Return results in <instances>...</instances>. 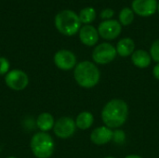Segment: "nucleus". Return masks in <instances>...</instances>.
<instances>
[{
    "mask_svg": "<svg viewBox=\"0 0 159 158\" xmlns=\"http://www.w3.org/2000/svg\"><path fill=\"white\" fill-rule=\"evenodd\" d=\"M129 117V106L127 102L120 99L109 101L102 110V119L109 129H118L122 127Z\"/></svg>",
    "mask_w": 159,
    "mask_h": 158,
    "instance_id": "1",
    "label": "nucleus"
},
{
    "mask_svg": "<svg viewBox=\"0 0 159 158\" xmlns=\"http://www.w3.org/2000/svg\"><path fill=\"white\" fill-rule=\"evenodd\" d=\"M75 82L84 88H91L98 85L101 78L99 68L89 61H84L76 64L74 71Z\"/></svg>",
    "mask_w": 159,
    "mask_h": 158,
    "instance_id": "2",
    "label": "nucleus"
},
{
    "mask_svg": "<svg viewBox=\"0 0 159 158\" xmlns=\"http://www.w3.org/2000/svg\"><path fill=\"white\" fill-rule=\"evenodd\" d=\"M55 26L61 34L72 36L79 32L81 28V21L75 12L70 9H65L56 15Z\"/></svg>",
    "mask_w": 159,
    "mask_h": 158,
    "instance_id": "3",
    "label": "nucleus"
},
{
    "mask_svg": "<svg viewBox=\"0 0 159 158\" xmlns=\"http://www.w3.org/2000/svg\"><path fill=\"white\" fill-rule=\"evenodd\" d=\"M30 146L34 156L37 158H49L53 155L55 148L52 137L42 131L33 136Z\"/></svg>",
    "mask_w": 159,
    "mask_h": 158,
    "instance_id": "4",
    "label": "nucleus"
},
{
    "mask_svg": "<svg viewBox=\"0 0 159 158\" xmlns=\"http://www.w3.org/2000/svg\"><path fill=\"white\" fill-rule=\"evenodd\" d=\"M116 49L113 45L110 43H102L94 48L92 52V59L96 63L104 65L112 62L116 59Z\"/></svg>",
    "mask_w": 159,
    "mask_h": 158,
    "instance_id": "5",
    "label": "nucleus"
},
{
    "mask_svg": "<svg viewBox=\"0 0 159 158\" xmlns=\"http://www.w3.org/2000/svg\"><path fill=\"white\" fill-rule=\"evenodd\" d=\"M5 82L9 88L20 91L28 86L29 77L21 70H12L5 76Z\"/></svg>",
    "mask_w": 159,
    "mask_h": 158,
    "instance_id": "6",
    "label": "nucleus"
},
{
    "mask_svg": "<svg viewBox=\"0 0 159 158\" xmlns=\"http://www.w3.org/2000/svg\"><path fill=\"white\" fill-rule=\"evenodd\" d=\"M76 129L75 121L71 117H61L55 122L53 130L57 137L61 139H68L72 137Z\"/></svg>",
    "mask_w": 159,
    "mask_h": 158,
    "instance_id": "7",
    "label": "nucleus"
},
{
    "mask_svg": "<svg viewBox=\"0 0 159 158\" xmlns=\"http://www.w3.org/2000/svg\"><path fill=\"white\" fill-rule=\"evenodd\" d=\"M122 31V25L116 20H103L99 24L98 32L101 37L105 40H114L119 36Z\"/></svg>",
    "mask_w": 159,
    "mask_h": 158,
    "instance_id": "8",
    "label": "nucleus"
},
{
    "mask_svg": "<svg viewBox=\"0 0 159 158\" xmlns=\"http://www.w3.org/2000/svg\"><path fill=\"white\" fill-rule=\"evenodd\" d=\"M54 63L59 69L69 71L76 66V57L72 51L61 49L54 55Z\"/></svg>",
    "mask_w": 159,
    "mask_h": 158,
    "instance_id": "9",
    "label": "nucleus"
},
{
    "mask_svg": "<svg viewBox=\"0 0 159 158\" xmlns=\"http://www.w3.org/2000/svg\"><path fill=\"white\" fill-rule=\"evenodd\" d=\"M157 0H133L131 7L134 13L141 17H150L157 10Z\"/></svg>",
    "mask_w": 159,
    "mask_h": 158,
    "instance_id": "10",
    "label": "nucleus"
},
{
    "mask_svg": "<svg viewBox=\"0 0 159 158\" xmlns=\"http://www.w3.org/2000/svg\"><path fill=\"white\" fill-rule=\"evenodd\" d=\"M114 131L106 126L98 127L92 130L90 134V141L96 145H104L113 141Z\"/></svg>",
    "mask_w": 159,
    "mask_h": 158,
    "instance_id": "11",
    "label": "nucleus"
},
{
    "mask_svg": "<svg viewBox=\"0 0 159 158\" xmlns=\"http://www.w3.org/2000/svg\"><path fill=\"white\" fill-rule=\"evenodd\" d=\"M99 32L94 26L86 24L79 30V38L82 44L88 47H92L99 41Z\"/></svg>",
    "mask_w": 159,
    "mask_h": 158,
    "instance_id": "12",
    "label": "nucleus"
},
{
    "mask_svg": "<svg viewBox=\"0 0 159 158\" xmlns=\"http://www.w3.org/2000/svg\"><path fill=\"white\" fill-rule=\"evenodd\" d=\"M131 61L136 67L143 69V68H147L151 64L152 58L150 53H148L147 51L143 49H138L135 50L131 55Z\"/></svg>",
    "mask_w": 159,
    "mask_h": 158,
    "instance_id": "13",
    "label": "nucleus"
},
{
    "mask_svg": "<svg viewBox=\"0 0 159 158\" xmlns=\"http://www.w3.org/2000/svg\"><path fill=\"white\" fill-rule=\"evenodd\" d=\"M116 53L121 57H129V55H132L135 51V43L134 41L129 37L122 38L118 41L116 47Z\"/></svg>",
    "mask_w": 159,
    "mask_h": 158,
    "instance_id": "14",
    "label": "nucleus"
},
{
    "mask_svg": "<svg viewBox=\"0 0 159 158\" xmlns=\"http://www.w3.org/2000/svg\"><path fill=\"white\" fill-rule=\"evenodd\" d=\"M94 122V116L90 112L84 111L81 112L75 119V125L76 128L81 129V130H86L89 129Z\"/></svg>",
    "mask_w": 159,
    "mask_h": 158,
    "instance_id": "15",
    "label": "nucleus"
},
{
    "mask_svg": "<svg viewBox=\"0 0 159 158\" xmlns=\"http://www.w3.org/2000/svg\"><path fill=\"white\" fill-rule=\"evenodd\" d=\"M54 117L49 113H42L36 119V126L42 131L46 132L54 128Z\"/></svg>",
    "mask_w": 159,
    "mask_h": 158,
    "instance_id": "16",
    "label": "nucleus"
},
{
    "mask_svg": "<svg viewBox=\"0 0 159 158\" xmlns=\"http://www.w3.org/2000/svg\"><path fill=\"white\" fill-rule=\"evenodd\" d=\"M79 20L81 21V23H85V24H89L90 22H92L93 20H95L96 19V10L93 7H85L83 9H81V11L78 14Z\"/></svg>",
    "mask_w": 159,
    "mask_h": 158,
    "instance_id": "17",
    "label": "nucleus"
},
{
    "mask_svg": "<svg viewBox=\"0 0 159 158\" xmlns=\"http://www.w3.org/2000/svg\"><path fill=\"white\" fill-rule=\"evenodd\" d=\"M134 20V12L132 8L124 7L119 12V22L121 25L127 26L132 23Z\"/></svg>",
    "mask_w": 159,
    "mask_h": 158,
    "instance_id": "18",
    "label": "nucleus"
},
{
    "mask_svg": "<svg viewBox=\"0 0 159 158\" xmlns=\"http://www.w3.org/2000/svg\"><path fill=\"white\" fill-rule=\"evenodd\" d=\"M150 55L152 60L159 63V39H157L151 46Z\"/></svg>",
    "mask_w": 159,
    "mask_h": 158,
    "instance_id": "19",
    "label": "nucleus"
},
{
    "mask_svg": "<svg viewBox=\"0 0 159 158\" xmlns=\"http://www.w3.org/2000/svg\"><path fill=\"white\" fill-rule=\"evenodd\" d=\"M8 70H9L8 61L4 57H0V75L7 74Z\"/></svg>",
    "mask_w": 159,
    "mask_h": 158,
    "instance_id": "20",
    "label": "nucleus"
},
{
    "mask_svg": "<svg viewBox=\"0 0 159 158\" xmlns=\"http://www.w3.org/2000/svg\"><path fill=\"white\" fill-rule=\"evenodd\" d=\"M126 139V135L125 132L123 130H116L114 132V137H113V141L116 143H123L125 142Z\"/></svg>",
    "mask_w": 159,
    "mask_h": 158,
    "instance_id": "21",
    "label": "nucleus"
},
{
    "mask_svg": "<svg viewBox=\"0 0 159 158\" xmlns=\"http://www.w3.org/2000/svg\"><path fill=\"white\" fill-rule=\"evenodd\" d=\"M114 15H115V11L112 8H104L101 12V18L104 20H111L114 17Z\"/></svg>",
    "mask_w": 159,
    "mask_h": 158,
    "instance_id": "22",
    "label": "nucleus"
},
{
    "mask_svg": "<svg viewBox=\"0 0 159 158\" xmlns=\"http://www.w3.org/2000/svg\"><path fill=\"white\" fill-rule=\"evenodd\" d=\"M153 74H154V76H155L156 79L159 80V63H157L154 67V69H153Z\"/></svg>",
    "mask_w": 159,
    "mask_h": 158,
    "instance_id": "23",
    "label": "nucleus"
},
{
    "mask_svg": "<svg viewBox=\"0 0 159 158\" xmlns=\"http://www.w3.org/2000/svg\"><path fill=\"white\" fill-rule=\"evenodd\" d=\"M125 158H143L141 156H138V155H129L127 156Z\"/></svg>",
    "mask_w": 159,
    "mask_h": 158,
    "instance_id": "24",
    "label": "nucleus"
},
{
    "mask_svg": "<svg viewBox=\"0 0 159 158\" xmlns=\"http://www.w3.org/2000/svg\"><path fill=\"white\" fill-rule=\"evenodd\" d=\"M104 158H115V157H113V156H106V157H104Z\"/></svg>",
    "mask_w": 159,
    "mask_h": 158,
    "instance_id": "25",
    "label": "nucleus"
},
{
    "mask_svg": "<svg viewBox=\"0 0 159 158\" xmlns=\"http://www.w3.org/2000/svg\"><path fill=\"white\" fill-rule=\"evenodd\" d=\"M157 11L159 12V3H158V5H157Z\"/></svg>",
    "mask_w": 159,
    "mask_h": 158,
    "instance_id": "26",
    "label": "nucleus"
},
{
    "mask_svg": "<svg viewBox=\"0 0 159 158\" xmlns=\"http://www.w3.org/2000/svg\"><path fill=\"white\" fill-rule=\"evenodd\" d=\"M7 158H16V157H13V156H10V157H7Z\"/></svg>",
    "mask_w": 159,
    "mask_h": 158,
    "instance_id": "27",
    "label": "nucleus"
}]
</instances>
